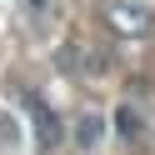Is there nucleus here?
<instances>
[{"instance_id": "obj_2", "label": "nucleus", "mask_w": 155, "mask_h": 155, "mask_svg": "<svg viewBox=\"0 0 155 155\" xmlns=\"http://www.w3.org/2000/svg\"><path fill=\"white\" fill-rule=\"evenodd\" d=\"M25 115H30V130H35V145L40 150H55L60 145V115L40 100L35 90H25Z\"/></svg>"}, {"instance_id": "obj_3", "label": "nucleus", "mask_w": 155, "mask_h": 155, "mask_svg": "<svg viewBox=\"0 0 155 155\" xmlns=\"http://www.w3.org/2000/svg\"><path fill=\"white\" fill-rule=\"evenodd\" d=\"M100 135H105V120H100L95 110H85L80 120H75V145H80V150H95Z\"/></svg>"}, {"instance_id": "obj_5", "label": "nucleus", "mask_w": 155, "mask_h": 155, "mask_svg": "<svg viewBox=\"0 0 155 155\" xmlns=\"http://www.w3.org/2000/svg\"><path fill=\"white\" fill-rule=\"evenodd\" d=\"M120 135L125 140H140V115H135V105H120Z\"/></svg>"}, {"instance_id": "obj_4", "label": "nucleus", "mask_w": 155, "mask_h": 155, "mask_svg": "<svg viewBox=\"0 0 155 155\" xmlns=\"http://www.w3.org/2000/svg\"><path fill=\"white\" fill-rule=\"evenodd\" d=\"M20 5H25V15H30L35 25H50V20H55V10H60L55 0H20Z\"/></svg>"}, {"instance_id": "obj_1", "label": "nucleus", "mask_w": 155, "mask_h": 155, "mask_svg": "<svg viewBox=\"0 0 155 155\" xmlns=\"http://www.w3.org/2000/svg\"><path fill=\"white\" fill-rule=\"evenodd\" d=\"M105 25H110L120 40H145L155 25V15L145 10V5H135V0H105Z\"/></svg>"}]
</instances>
